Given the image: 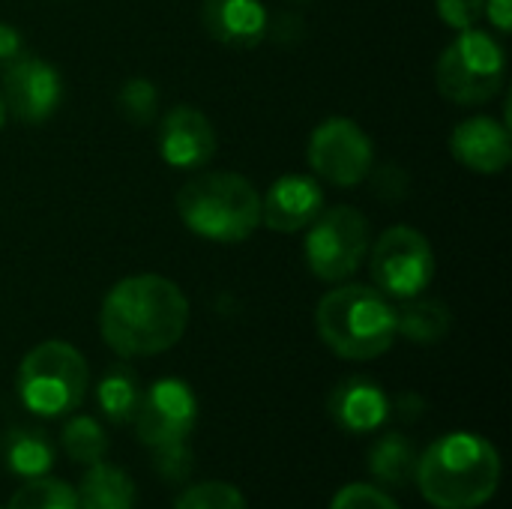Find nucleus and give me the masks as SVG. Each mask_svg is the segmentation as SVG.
<instances>
[{
	"label": "nucleus",
	"instance_id": "1",
	"mask_svg": "<svg viewBox=\"0 0 512 509\" xmlns=\"http://www.w3.org/2000/svg\"><path fill=\"white\" fill-rule=\"evenodd\" d=\"M189 324V300L177 282L153 273L120 279L99 312V333L120 357H153L174 348Z\"/></svg>",
	"mask_w": 512,
	"mask_h": 509
},
{
	"label": "nucleus",
	"instance_id": "2",
	"mask_svg": "<svg viewBox=\"0 0 512 509\" xmlns=\"http://www.w3.org/2000/svg\"><path fill=\"white\" fill-rule=\"evenodd\" d=\"M414 480L432 507L477 509L489 504L501 486V456L492 441L474 432H453L417 459Z\"/></svg>",
	"mask_w": 512,
	"mask_h": 509
},
{
	"label": "nucleus",
	"instance_id": "3",
	"mask_svg": "<svg viewBox=\"0 0 512 509\" xmlns=\"http://www.w3.org/2000/svg\"><path fill=\"white\" fill-rule=\"evenodd\" d=\"M315 327L336 357L363 363L393 348L396 309L372 285H339L318 300Z\"/></svg>",
	"mask_w": 512,
	"mask_h": 509
},
{
	"label": "nucleus",
	"instance_id": "4",
	"mask_svg": "<svg viewBox=\"0 0 512 509\" xmlns=\"http://www.w3.org/2000/svg\"><path fill=\"white\" fill-rule=\"evenodd\" d=\"M183 225L213 243H240L261 225L258 189L234 171H204L177 189Z\"/></svg>",
	"mask_w": 512,
	"mask_h": 509
},
{
	"label": "nucleus",
	"instance_id": "5",
	"mask_svg": "<svg viewBox=\"0 0 512 509\" xmlns=\"http://www.w3.org/2000/svg\"><path fill=\"white\" fill-rule=\"evenodd\" d=\"M87 393V360L78 348L48 339L30 348L18 366V396L36 417H63Z\"/></svg>",
	"mask_w": 512,
	"mask_h": 509
},
{
	"label": "nucleus",
	"instance_id": "6",
	"mask_svg": "<svg viewBox=\"0 0 512 509\" xmlns=\"http://www.w3.org/2000/svg\"><path fill=\"white\" fill-rule=\"evenodd\" d=\"M507 75V54L501 42L486 30H462L438 57L435 81L444 99L453 105H486L492 102Z\"/></svg>",
	"mask_w": 512,
	"mask_h": 509
},
{
	"label": "nucleus",
	"instance_id": "7",
	"mask_svg": "<svg viewBox=\"0 0 512 509\" xmlns=\"http://www.w3.org/2000/svg\"><path fill=\"white\" fill-rule=\"evenodd\" d=\"M369 255V222L357 207L321 210L309 225L306 237V264L321 282L351 279Z\"/></svg>",
	"mask_w": 512,
	"mask_h": 509
},
{
	"label": "nucleus",
	"instance_id": "8",
	"mask_svg": "<svg viewBox=\"0 0 512 509\" xmlns=\"http://www.w3.org/2000/svg\"><path fill=\"white\" fill-rule=\"evenodd\" d=\"M435 252L423 231L396 225L381 234L372 249L375 288L393 300L420 297L435 279Z\"/></svg>",
	"mask_w": 512,
	"mask_h": 509
},
{
	"label": "nucleus",
	"instance_id": "9",
	"mask_svg": "<svg viewBox=\"0 0 512 509\" xmlns=\"http://www.w3.org/2000/svg\"><path fill=\"white\" fill-rule=\"evenodd\" d=\"M309 168L333 186H357L372 174L375 150L366 129L351 117H327L309 135Z\"/></svg>",
	"mask_w": 512,
	"mask_h": 509
},
{
	"label": "nucleus",
	"instance_id": "10",
	"mask_svg": "<svg viewBox=\"0 0 512 509\" xmlns=\"http://www.w3.org/2000/svg\"><path fill=\"white\" fill-rule=\"evenodd\" d=\"M198 420V399L192 387L180 378H162L147 393H141L135 411L138 441L150 450L183 444Z\"/></svg>",
	"mask_w": 512,
	"mask_h": 509
},
{
	"label": "nucleus",
	"instance_id": "11",
	"mask_svg": "<svg viewBox=\"0 0 512 509\" xmlns=\"http://www.w3.org/2000/svg\"><path fill=\"white\" fill-rule=\"evenodd\" d=\"M0 96L6 102V114H15L21 123L39 126L45 123L63 99L60 72L42 57H18L3 66Z\"/></svg>",
	"mask_w": 512,
	"mask_h": 509
},
{
	"label": "nucleus",
	"instance_id": "12",
	"mask_svg": "<svg viewBox=\"0 0 512 509\" xmlns=\"http://www.w3.org/2000/svg\"><path fill=\"white\" fill-rule=\"evenodd\" d=\"M324 210V189L312 174H282L261 198V225L279 234L309 228Z\"/></svg>",
	"mask_w": 512,
	"mask_h": 509
},
{
	"label": "nucleus",
	"instance_id": "13",
	"mask_svg": "<svg viewBox=\"0 0 512 509\" xmlns=\"http://www.w3.org/2000/svg\"><path fill=\"white\" fill-rule=\"evenodd\" d=\"M159 153L171 168H204L216 153V129L207 114L192 105H177L159 126Z\"/></svg>",
	"mask_w": 512,
	"mask_h": 509
},
{
	"label": "nucleus",
	"instance_id": "14",
	"mask_svg": "<svg viewBox=\"0 0 512 509\" xmlns=\"http://www.w3.org/2000/svg\"><path fill=\"white\" fill-rule=\"evenodd\" d=\"M450 150L474 174H501L512 159L510 126L495 117L462 120L450 135Z\"/></svg>",
	"mask_w": 512,
	"mask_h": 509
},
{
	"label": "nucleus",
	"instance_id": "15",
	"mask_svg": "<svg viewBox=\"0 0 512 509\" xmlns=\"http://www.w3.org/2000/svg\"><path fill=\"white\" fill-rule=\"evenodd\" d=\"M201 24L216 42L249 51L264 42L270 15L261 0H204Z\"/></svg>",
	"mask_w": 512,
	"mask_h": 509
},
{
	"label": "nucleus",
	"instance_id": "16",
	"mask_svg": "<svg viewBox=\"0 0 512 509\" xmlns=\"http://www.w3.org/2000/svg\"><path fill=\"white\" fill-rule=\"evenodd\" d=\"M330 414L342 429L363 435L384 426V420L390 417V399L375 381L357 375L342 381L330 393Z\"/></svg>",
	"mask_w": 512,
	"mask_h": 509
},
{
	"label": "nucleus",
	"instance_id": "17",
	"mask_svg": "<svg viewBox=\"0 0 512 509\" xmlns=\"http://www.w3.org/2000/svg\"><path fill=\"white\" fill-rule=\"evenodd\" d=\"M3 459L9 465V471L18 477H27V480L45 477L54 465V444L36 426H15L6 432Z\"/></svg>",
	"mask_w": 512,
	"mask_h": 509
},
{
	"label": "nucleus",
	"instance_id": "18",
	"mask_svg": "<svg viewBox=\"0 0 512 509\" xmlns=\"http://www.w3.org/2000/svg\"><path fill=\"white\" fill-rule=\"evenodd\" d=\"M78 509H135V483L114 465L96 462L75 492Z\"/></svg>",
	"mask_w": 512,
	"mask_h": 509
},
{
	"label": "nucleus",
	"instance_id": "19",
	"mask_svg": "<svg viewBox=\"0 0 512 509\" xmlns=\"http://www.w3.org/2000/svg\"><path fill=\"white\" fill-rule=\"evenodd\" d=\"M450 324H453V315L447 303L441 300L411 297L405 300L402 309H396V336H405L414 345H435L447 339Z\"/></svg>",
	"mask_w": 512,
	"mask_h": 509
},
{
	"label": "nucleus",
	"instance_id": "20",
	"mask_svg": "<svg viewBox=\"0 0 512 509\" xmlns=\"http://www.w3.org/2000/svg\"><path fill=\"white\" fill-rule=\"evenodd\" d=\"M369 471L378 483L390 489H402L414 480L417 471V450L408 435L390 432L369 450Z\"/></svg>",
	"mask_w": 512,
	"mask_h": 509
},
{
	"label": "nucleus",
	"instance_id": "21",
	"mask_svg": "<svg viewBox=\"0 0 512 509\" xmlns=\"http://www.w3.org/2000/svg\"><path fill=\"white\" fill-rule=\"evenodd\" d=\"M96 399H99V411L114 426L132 423L138 402H141V387H138L135 372L129 366H111L96 387Z\"/></svg>",
	"mask_w": 512,
	"mask_h": 509
},
{
	"label": "nucleus",
	"instance_id": "22",
	"mask_svg": "<svg viewBox=\"0 0 512 509\" xmlns=\"http://www.w3.org/2000/svg\"><path fill=\"white\" fill-rule=\"evenodd\" d=\"M60 444H63L66 456L75 465H87V468L96 465V462H102L105 459V450H108L105 429L93 417H72L63 426Z\"/></svg>",
	"mask_w": 512,
	"mask_h": 509
},
{
	"label": "nucleus",
	"instance_id": "23",
	"mask_svg": "<svg viewBox=\"0 0 512 509\" xmlns=\"http://www.w3.org/2000/svg\"><path fill=\"white\" fill-rule=\"evenodd\" d=\"M9 509H78L75 489L54 477L27 480L9 501Z\"/></svg>",
	"mask_w": 512,
	"mask_h": 509
},
{
	"label": "nucleus",
	"instance_id": "24",
	"mask_svg": "<svg viewBox=\"0 0 512 509\" xmlns=\"http://www.w3.org/2000/svg\"><path fill=\"white\" fill-rule=\"evenodd\" d=\"M156 105H159V90L153 87V81L147 78H129L120 93H117V108L120 114L135 123V126H147L156 117Z\"/></svg>",
	"mask_w": 512,
	"mask_h": 509
},
{
	"label": "nucleus",
	"instance_id": "25",
	"mask_svg": "<svg viewBox=\"0 0 512 509\" xmlns=\"http://www.w3.org/2000/svg\"><path fill=\"white\" fill-rule=\"evenodd\" d=\"M174 509H246V501L240 489H234L231 483L210 480V483H198L186 489Z\"/></svg>",
	"mask_w": 512,
	"mask_h": 509
},
{
	"label": "nucleus",
	"instance_id": "26",
	"mask_svg": "<svg viewBox=\"0 0 512 509\" xmlns=\"http://www.w3.org/2000/svg\"><path fill=\"white\" fill-rule=\"evenodd\" d=\"M330 509H399L396 501L378 489V486H369V483H351L345 489H339V495L333 498Z\"/></svg>",
	"mask_w": 512,
	"mask_h": 509
},
{
	"label": "nucleus",
	"instance_id": "27",
	"mask_svg": "<svg viewBox=\"0 0 512 509\" xmlns=\"http://www.w3.org/2000/svg\"><path fill=\"white\" fill-rule=\"evenodd\" d=\"M435 9L447 27L462 33V30L477 27V21L483 18L486 0H435Z\"/></svg>",
	"mask_w": 512,
	"mask_h": 509
},
{
	"label": "nucleus",
	"instance_id": "28",
	"mask_svg": "<svg viewBox=\"0 0 512 509\" xmlns=\"http://www.w3.org/2000/svg\"><path fill=\"white\" fill-rule=\"evenodd\" d=\"M153 456H156L159 477L168 480V483H183L192 474V450L186 447V441L162 447V450H153Z\"/></svg>",
	"mask_w": 512,
	"mask_h": 509
},
{
	"label": "nucleus",
	"instance_id": "29",
	"mask_svg": "<svg viewBox=\"0 0 512 509\" xmlns=\"http://www.w3.org/2000/svg\"><path fill=\"white\" fill-rule=\"evenodd\" d=\"M21 51H24V39H21V33H18L12 24L0 21V66H6V63L18 60V57H21Z\"/></svg>",
	"mask_w": 512,
	"mask_h": 509
},
{
	"label": "nucleus",
	"instance_id": "30",
	"mask_svg": "<svg viewBox=\"0 0 512 509\" xmlns=\"http://www.w3.org/2000/svg\"><path fill=\"white\" fill-rule=\"evenodd\" d=\"M483 15L492 21V27H498L501 33H510L512 27V0H486Z\"/></svg>",
	"mask_w": 512,
	"mask_h": 509
},
{
	"label": "nucleus",
	"instance_id": "31",
	"mask_svg": "<svg viewBox=\"0 0 512 509\" xmlns=\"http://www.w3.org/2000/svg\"><path fill=\"white\" fill-rule=\"evenodd\" d=\"M396 411H399L405 420H414V417H420V414H423V399H420V396H414V393L399 396V399H396Z\"/></svg>",
	"mask_w": 512,
	"mask_h": 509
},
{
	"label": "nucleus",
	"instance_id": "32",
	"mask_svg": "<svg viewBox=\"0 0 512 509\" xmlns=\"http://www.w3.org/2000/svg\"><path fill=\"white\" fill-rule=\"evenodd\" d=\"M3 123H6V102H3V96H0V129H3Z\"/></svg>",
	"mask_w": 512,
	"mask_h": 509
}]
</instances>
